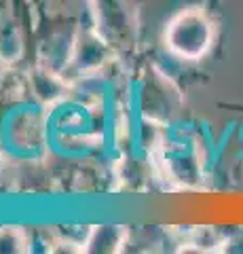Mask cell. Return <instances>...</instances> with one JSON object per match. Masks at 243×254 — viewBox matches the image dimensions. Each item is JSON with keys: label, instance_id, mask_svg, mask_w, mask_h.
Masks as SVG:
<instances>
[{"label": "cell", "instance_id": "277c9868", "mask_svg": "<svg viewBox=\"0 0 243 254\" xmlns=\"http://www.w3.org/2000/svg\"><path fill=\"white\" fill-rule=\"evenodd\" d=\"M21 43H19V34L17 28L13 23H2L0 26V55L4 60H13L19 55Z\"/></svg>", "mask_w": 243, "mask_h": 254}, {"label": "cell", "instance_id": "7a4b0ae2", "mask_svg": "<svg viewBox=\"0 0 243 254\" xmlns=\"http://www.w3.org/2000/svg\"><path fill=\"white\" fill-rule=\"evenodd\" d=\"M127 240V229L125 227H96L89 231V237L85 240V252L91 254H108V252H119L121 246Z\"/></svg>", "mask_w": 243, "mask_h": 254}, {"label": "cell", "instance_id": "6da1fadb", "mask_svg": "<svg viewBox=\"0 0 243 254\" xmlns=\"http://www.w3.org/2000/svg\"><path fill=\"white\" fill-rule=\"evenodd\" d=\"M216 38V28L205 11L184 9L167 23L165 30V45L167 49L178 55L180 60H201Z\"/></svg>", "mask_w": 243, "mask_h": 254}, {"label": "cell", "instance_id": "5b68a950", "mask_svg": "<svg viewBox=\"0 0 243 254\" xmlns=\"http://www.w3.org/2000/svg\"><path fill=\"white\" fill-rule=\"evenodd\" d=\"M26 252V237L19 229L4 227L0 229V254H19Z\"/></svg>", "mask_w": 243, "mask_h": 254}, {"label": "cell", "instance_id": "3957f363", "mask_svg": "<svg viewBox=\"0 0 243 254\" xmlns=\"http://www.w3.org/2000/svg\"><path fill=\"white\" fill-rule=\"evenodd\" d=\"M101 55H104V41L99 36L91 38V41H85L78 47V64L81 68H89V66H97L101 62Z\"/></svg>", "mask_w": 243, "mask_h": 254}]
</instances>
